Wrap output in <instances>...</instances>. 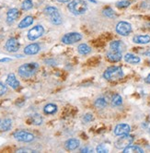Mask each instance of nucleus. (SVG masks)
<instances>
[{"instance_id":"1","label":"nucleus","mask_w":150,"mask_h":153,"mask_svg":"<svg viewBox=\"0 0 150 153\" xmlns=\"http://www.w3.org/2000/svg\"><path fill=\"white\" fill-rule=\"evenodd\" d=\"M39 68V65L37 63L31 62V63H26L20 65L18 69V75L22 76L24 79H30L33 76H34Z\"/></svg>"},{"instance_id":"2","label":"nucleus","mask_w":150,"mask_h":153,"mask_svg":"<svg viewBox=\"0 0 150 153\" xmlns=\"http://www.w3.org/2000/svg\"><path fill=\"white\" fill-rule=\"evenodd\" d=\"M67 8L72 14L78 16L87 11L88 6L84 0H73L67 5Z\"/></svg>"},{"instance_id":"3","label":"nucleus","mask_w":150,"mask_h":153,"mask_svg":"<svg viewBox=\"0 0 150 153\" xmlns=\"http://www.w3.org/2000/svg\"><path fill=\"white\" fill-rule=\"evenodd\" d=\"M103 76L107 80H117L122 79L123 76V71L122 68L113 65V67L108 68L104 71Z\"/></svg>"},{"instance_id":"4","label":"nucleus","mask_w":150,"mask_h":153,"mask_svg":"<svg viewBox=\"0 0 150 153\" xmlns=\"http://www.w3.org/2000/svg\"><path fill=\"white\" fill-rule=\"evenodd\" d=\"M44 14L50 19V21L53 25H60L62 23V17L58 9L55 7H47L44 10Z\"/></svg>"},{"instance_id":"5","label":"nucleus","mask_w":150,"mask_h":153,"mask_svg":"<svg viewBox=\"0 0 150 153\" xmlns=\"http://www.w3.org/2000/svg\"><path fill=\"white\" fill-rule=\"evenodd\" d=\"M134 141V137L129 135V134H126V135H123L121 136V137L118 138L115 141V147L119 149H123L126 147L132 145Z\"/></svg>"},{"instance_id":"6","label":"nucleus","mask_w":150,"mask_h":153,"mask_svg":"<svg viewBox=\"0 0 150 153\" xmlns=\"http://www.w3.org/2000/svg\"><path fill=\"white\" fill-rule=\"evenodd\" d=\"M13 137L20 142H31L34 140V136L24 130H17L13 134Z\"/></svg>"},{"instance_id":"7","label":"nucleus","mask_w":150,"mask_h":153,"mask_svg":"<svg viewBox=\"0 0 150 153\" xmlns=\"http://www.w3.org/2000/svg\"><path fill=\"white\" fill-rule=\"evenodd\" d=\"M132 25L130 23L126 22V21H120L116 25V31L118 34L122 36H127L132 32Z\"/></svg>"},{"instance_id":"8","label":"nucleus","mask_w":150,"mask_h":153,"mask_svg":"<svg viewBox=\"0 0 150 153\" xmlns=\"http://www.w3.org/2000/svg\"><path fill=\"white\" fill-rule=\"evenodd\" d=\"M82 35L78 32H69V33L65 34L62 37V42L65 45H73L79 41H81Z\"/></svg>"},{"instance_id":"9","label":"nucleus","mask_w":150,"mask_h":153,"mask_svg":"<svg viewBox=\"0 0 150 153\" xmlns=\"http://www.w3.org/2000/svg\"><path fill=\"white\" fill-rule=\"evenodd\" d=\"M44 33V29L41 25H37L35 27H33V29H30L28 32V39L30 41H35L38 38H40L41 36H42V34Z\"/></svg>"},{"instance_id":"10","label":"nucleus","mask_w":150,"mask_h":153,"mask_svg":"<svg viewBox=\"0 0 150 153\" xmlns=\"http://www.w3.org/2000/svg\"><path fill=\"white\" fill-rule=\"evenodd\" d=\"M19 47H20V45H19L18 41L16 38H9L7 41L6 45H5V49L9 53L18 52Z\"/></svg>"},{"instance_id":"11","label":"nucleus","mask_w":150,"mask_h":153,"mask_svg":"<svg viewBox=\"0 0 150 153\" xmlns=\"http://www.w3.org/2000/svg\"><path fill=\"white\" fill-rule=\"evenodd\" d=\"M130 132H131V126L127 124H119L114 128V134L119 137H121L123 135L129 134Z\"/></svg>"},{"instance_id":"12","label":"nucleus","mask_w":150,"mask_h":153,"mask_svg":"<svg viewBox=\"0 0 150 153\" xmlns=\"http://www.w3.org/2000/svg\"><path fill=\"white\" fill-rule=\"evenodd\" d=\"M106 57L110 62L112 63H116V62H119L120 60H122L123 58V54L122 52H117V51H112L110 50L106 54Z\"/></svg>"},{"instance_id":"13","label":"nucleus","mask_w":150,"mask_h":153,"mask_svg":"<svg viewBox=\"0 0 150 153\" xmlns=\"http://www.w3.org/2000/svg\"><path fill=\"white\" fill-rule=\"evenodd\" d=\"M80 145V141L77 138H70L65 142V149L68 151L77 149Z\"/></svg>"},{"instance_id":"14","label":"nucleus","mask_w":150,"mask_h":153,"mask_svg":"<svg viewBox=\"0 0 150 153\" xmlns=\"http://www.w3.org/2000/svg\"><path fill=\"white\" fill-rule=\"evenodd\" d=\"M19 16V12H18V8H10L7 13V22L8 24H11L13 23L14 21L18 18Z\"/></svg>"},{"instance_id":"15","label":"nucleus","mask_w":150,"mask_h":153,"mask_svg":"<svg viewBox=\"0 0 150 153\" xmlns=\"http://www.w3.org/2000/svg\"><path fill=\"white\" fill-rule=\"evenodd\" d=\"M41 47L38 43H30V45H27L24 48V53L28 54V56H33L40 52Z\"/></svg>"},{"instance_id":"16","label":"nucleus","mask_w":150,"mask_h":153,"mask_svg":"<svg viewBox=\"0 0 150 153\" xmlns=\"http://www.w3.org/2000/svg\"><path fill=\"white\" fill-rule=\"evenodd\" d=\"M7 84L8 86L11 87V88L14 89V90L18 89V88H19V85H20V84H19V81L17 79L16 76H15L13 73L8 74L7 78Z\"/></svg>"},{"instance_id":"17","label":"nucleus","mask_w":150,"mask_h":153,"mask_svg":"<svg viewBox=\"0 0 150 153\" xmlns=\"http://www.w3.org/2000/svg\"><path fill=\"white\" fill-rule=\"evenodd\" d=\"M133 42L137 45H146L150 42L149 35H135L133 38Z\"/></svg>"},{"instance_id":"18","label":"nucleus","mask_w":150,"mask_h":153,"mask_svg":"<svg viewBox=\"0 0 150 153\" xmlns=\"http://www.w3.org/2000/svg\"><path fill=\"white\" fill-rule=\"evenodd\" d=\"M124 61L129 63V64H133V65H136L138 63H140L141 59L139 56H135L134 53H126L124 56Z\"/></svg>"},{"instance_id":"19","label":"nucleus","mask_w":150,"mask_h":153,"mask_svg":"<svg viewBox=\"0 0 150 153\" xmlns=\"http://www.w3.org/2000/svg\"><path fill=\"white\" fill-rule=\"evenodd\" d=\"M33 20H34V19H33V18L31 17V16H27V17H25V18L18 23V27L19 29L27 28V27L30 26L31 24L33 23Z\"/></svg>"},{"instance_id":"20","label":"nucleus","mask_w":150,"mask_h":153,"mask_svg":"<svg viewBox=\"0 0 150 153\" xmlns=\"http://www.w3.org/2000/svg\"><path fill=\"white\" fill-rule=\"evenodd\" d=\"M110 48L112 51L123 52V50L124 48V45L121 41H113L110 43Z\"/></svg>"},{"instance_id":"21","label":"nucleus","mask_w":150,"mask_h":153,"mask_svg":"<svg viewBox=\"0 0 150 153\" xmlns=\"http://www.w3.org/2000/svg\"><path fill=\"white\" fill-rule=\"evenodd\" d=\"M123 153H130V152H134V153H144V149L138 146H135V145H130L126 147L125 149H123Z\"/></svg>"},{"instance_id":"22","label":"nucleus","mask_w":150,"mask_h":153,"mask_svg":"<svg viewBox=\"0 0 150 153\" xmlns=\"http://www.w3.org/2000/svg\"><path fill=\"white\" fill-rule=\"evenodd\" d=\"M44 112L46 114H55L57 112V106L53 103H48L44 106Z\"/></svg>"},{"instance_id":"23","label":"nucleus","mask_w":150,"mask_h":153,"mask_svg":"<svg viewBox=\"0 0 150 153\" xmlns=\"http://www.w3.org/2000/svg\"><path fill=\"white\" fill-rule=\"evenodd\" d=\"M78 52L80 54H82V56H87V54L90 53L91 48L88 45H86V43H81L78 47Z\"/></svg>"},{"instance_id":"24","label":"nucleus","mask_w":150,"mask_h":153,"mask_svg":"<svg viewBox=\"0 0 150 153\" xmlns=\"http://www.w3.org/2000/svg\"><path fill=\"white\" fill-rule=\"evenodd\" d=\"M12 126V121L11 119L7 118L5 120H3L2 123H1V126H0V129H1L2 132H7V131L10 130Z\"/></svg>"},{"instance_id":"25","label":"nucleus","mask_w":150,"mask_h":153,"mask_svg":"<svg viewBox=\"0 0 150 153\" xmlns=\"http://www.w3.org/2000/svg\"><path fill=\"white\" fill-rule=\"evenodd\" d=\"M107 104H108V101H107V99L105 97L98 98V99L96 100L95 102H94V105L98 109H103V108H105L107 106Z\"/></svg>"},{"instance_id":"26","label":"nucleus","mask_w":150,"mask_h":153,"mask_svg":"<svg viewBox=\"0 0 150 153\" xmlns=\"http://www.w3.org/2000/svg\"><path fill=\"white\" fill-rule=\"evenodd\" d=\"M123 103V98L119 94H114L112 98V106H120Z\"/></svg>"},{"instance_id":"27","label":"nucleus","mask_w":150,"mask_h":153,"mask_svg":"<svg viewBox=\"0 0 150 153\" xmlns=\"http://www.w3.org/2000/svg\"><path fill=\"white\" fill-rule=\"evenodd\" d=\"M30 120H31V124H33L35 126H41L42 124V122H44V119H42V117L38 114H33V116H31Z\"/></svg>"},{"instance_id":"28","label":"nucleus","mask_w":150,"mask_h":153,"mask_svg":"<svg viewBox=\"0 0 150 153\" xmlns=\"http://www.w3.org/2000/svg\"><path fill=\"white\" fill-rule=\"evenodd\" d=\"M33 7V3L31 0H24V1L22 2V4H21V8H22L23 10H30Z\"/></svg>"},{"instance_id":"29","label":"nucleus","mask_w":150,"mask_h":153,"mask_svg":"<svg viewBox=\"0 0 150 153\" xmlns=\"http://www.w3.org/2000/svg\"><path fill=\"white\" fill-rule=\"evenodd\" d=\"M103 14L106 16V17H108V18H112L114 17V11L111 8V7H107L103 10Z\"/></svg>"},{"instance_id":"30","label":"nucleus","mask_w":150,"mask_h":153,"mask_svg":"<svg viewBox=\"0 0 150 153\" xmlns=\"http://www.w3.org/2000/svg\"><path fill=\"white\" fill-rule=\"evenodd\" d=\"M96 150L99 153H107L109 152V149L107 148L104 144H101V145H99L97 148H96Z\"/></svg>"},{"instance_id":"31","label":"nucleus","mask_w":150,"mask_h":153,"mask_svg":"<svg viewBox=\"0 0 150 153\" xmlns=\"http://www.w3.org/2000/svg\"><path fill=\"white\" fill-rule=\"evenodd\" d=\"M116 6L119 8H125V7L130 6V2L129 1H120L116 4Z\"/></svg>"},{"instance_id":"32","label":"nucleus","mask_w":150,"mask_h":153,"mask_svg":"<svg viewBox=\"0 0 150 153\" xmlns=\"http://www.w3.org/2000/svg\"><path fill=\"white\" fill-rule=\"evenodd\" d=\"M82 120H83L84 123H89V122H91L92 120H93V115L91 114H87L84 115Z\"/></svg>"},{"instance_id":"33","label":"nucleus","mask_w":150,"mask_h":153,"mask_svg":"<svg viewBox=\"0 0 150 153\" xmlns=\"http://www.w3.org/2000/svg\"><path fill=\"white\" fill-rule=\"evenodd\" d=\"M7 91V86L5 84H3L2 82H0V96H2L4 95Z\"/></svg>"},{"instance_id":"34","label":"nucleus","mask_w":150,"mask_h":153,"mask_svg":"<svg viewBox=\"0 0 150 153\" xmlns=\"http://www.w3.org/2000/svg\"><path fill=\"white\" fill-rule=\"evenodd\" d=\"M17 152H34V150L30 149H19L17 150Z\"/></svg>"},{"instance_id":"35","label":"nucleus","mask_w":150,"mask_h":153,"mask_svg":"<svg viewBox=\"0 0 150 153\" xmlns=\"http://www.w3.org/2000/svg\"><path fill=\"white\" fill-rule=\"evenodd\" d=\"M80 152H82V153H85V152H92V149H89V148L85 147V148H83V149H80Z\"/></svg>"},{"instance_id":"36","label":"nucleus","mask_w":150,"mask_h":153,"mask_svg":"<svg viewBox=\"0 0 150 153\" xmlns=\"http://www.w3.org/2000/svg\"><path fill=\"white\" fill-rule=\"evenodd\" d=\"M146 82L148 83V84H150V74L146 78Z\"/></svg>"},{"instance_id":"37","label":"nucleus","mask_w":150,"mask_h":153,"mask_svg":"<svg viewBox=\"0 0 150 153\" xmlns=\"http://www.w3.org/2000/svg\"><path fill=\"white\" fill-rule=\"evenodd\" d=\"M11 59L10 58H3V59H0V62H7V61H10Z\"/></svg>"},{"instance_id":"38","label":"nucleus","mask_w":150,"mask_h":153,"mask_svg":"<svg viewBox=\"0 0 150 153\" xmlns=\"http://www.w3.org/2000/svg\"><path fill=\"white\" fill-rule=\"evenodd\" d=\"M56 1H58L60 3H67V2L70 1V0H56Z\"/></svg>"},{"instance_id":"39","label":"nucleus","mask_w":150,"mask_h":153,"mask_svg":"<svg viewBox=\"0 0 150 153\" xmlns=\"http://www.w3.org/2000/svg\"><path fill=\"white\" fill-rule=\"evenodd\" d=\"M1 123H2V121H1V120H0V126H1Z\"/></svg>"},{"instance_id":"40","label":"nucleus","mask_w":150,"mask_h":153,"mask_svg":"<svg viewBox=\"0 0 150 153\" xmlns=\"http://www.w3.org/2000/svg\"><path fill=\"white\" fill-rule=\"evenodd\" d=\"M149 133H150V131H149Z\"/></svg>"}]
</instances>
